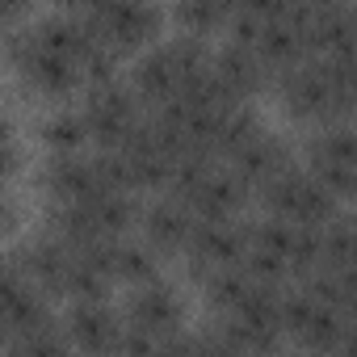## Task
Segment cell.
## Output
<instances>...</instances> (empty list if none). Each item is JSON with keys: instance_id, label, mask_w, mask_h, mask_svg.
Listing matches in <instances>:
<instances>
[{"instance_id": "6da1fadb", "label": "cell", "mask_w": 357, "mask_h": 357, "mask_svg": "<svg viewBox=\"0 0 357 357\" xmlns=\"http://www.w3.org/2000/svg\"><path fill=\"white\" fill-rule=\"evenodd\" d=\"M278 97L286 114L298 122H349L353 101H357V80H353V55H307L303 63L286 68L273 76Z\"/></svg>"}, {"instance_id": "7a4b0ae2", "label": "cell", "mask_w": 357, "mask_h": 357, "mask_svg": "<svg viewBox=\"0 0 357 357\" xmlns=\"http://www.w3.org/2000/svg\"><path fill=\"white\" fill-rule=\"evenodd\" d=\"M0 55H5V63L43 97H72L76 89H84V76H80L76 59L47 51L34 30H13L9 26V34L0 38Z\"/></svg>"}, {"instance_id": "3957f363", "label": "cell", "mask_w": 357, "mask_h": 357, "mask_svg": "<svg viewBox=\"0 0 357 357\" xmlns=\"http://www.w3.org/2000/svg\"><path fill=\"white\" fill-rule=\"evenodd\" d=\"M257 194L269 215L286 223H303V227H324L332 215H340V198L328 194L307 168H294V164H286L265 185H257Z\"/></svg>"}, {"instance_id": "277c9868", "label": "cell", "mask_w": 357, "mask_h": 357, "mask_svg": "<svg viewBox=\"0 0 357 357\" xmlns=\"http://www.w3.org/2000/svg\"><path fill=\"white\" fill-rule=\"evenodd\" d=\"M307 172L340 202L353 198V190H357V139H353L349 122H319V130L307 143Z\"/></svg>"}, {"instance_id": "5b68a950", "label": "cell", "mask_w": 357, "mask_h": 357, "mask_svg": "<svg viewBox=\"0 0 357 357\" xmlns=\"http://www.w3.org/2000/svg\"><path fill=\"white\" fill-rule=\"evenodd\" d=\"M80 114L89 122V143H97L101 151H109V147H122L126 143V135L139 126V118L147 109L139 105V97L130 93V84H122L114 76V80L89 84V101H84Z\"/></svg>"}, {"instance_id": "8992f818", "label": "cell", "mask_w": 357, "mask_h": 357, "mask_svg": "<svg viewBox=\"0 0 357 357\" xmlns=\"http://www.w3.org/2000/svg\"><path fill=\"white\" fill-rule=\"evenodd\" d=\"M84 22L118 55L139 51V47H147L160 34V9H155V0H101Z\"/></svg>"}, {"instance_id": "52a82bcc", "label": "cell", "mask_w": 357, "mask_h": 357, "mask_svg": "<svg viewBox=\"0 0 357 357\" xmlns=\"http://www.w3.org/2000/svg\"><path fill=\"white\" fill-rule=\"evenodd\" d=\"M51 324V307L43 298V290L26 278V269L17 261L0 265V336H9V344L34 328Z\"/></svg>"}, {"instance_id": "ba28073f", "label": "cell", "mask_w": 357, "mask_h": 357, "mask_svg": "<svg viewBox=\"0 0 357 357\" xmlns=\"http://www.w3.org/2000/svg\"><path fill=\"white\" fill-rule=\"evenodd\" d=\"M185 269L194 278H206L211 269H223V265H240L244 257V227L236 219H198L185 248Z\"/></svg>"}, {"instance_id": "9c48e42d", "label": "cell", "mask_w": 357, "mask_h": 357, "mask_svg": "<svg viewBox=\"0 0 357 357\" xmlns=\"http://www.w3.org/2000/svg\"><path fill=\"white\" fill-rule=\"evenodd\" d=\"M181 319H185L181 298H176V290L164 286L160 278L139 282L135 294H130V303H126V324L139 328L143 336H151L155 344H160L164 336H172V332H181Z\"/></svg>"}, {"instance_id": "30bf717a", "label": "cell", "mask_w": 357, "mask_h": 357, "mask_svg": "<svg viewBox=\"0 0 357 357\" xmlns=\"http://www.w3.org/2000/svg\"><path fill=\"white\" fill-rule=\"evenodd\" d=\"M194 223H198V215L181 198H172V194H164L160 202H151L147 211H139V231H143V240L160 257H181Z\"/></svg>"}, {"instance_id": "8fae6325", "label": "cell", "mask_w": 357, "mask_h": 357, "mask_svg": "<svg viewBox=\"0 0 357 357\" xmlns=\"http://www.w3.org/2000/svg\"><path fill=\"white\" fill-rule=\"evenodd\" d=\"M248 185L240 181V176L223 164H211L206 172H202V181L190 190V198H185V206L198 215V219H236L244 206H248Z\"/></svg>"}, {"instance_id": "7c38bea8", "label": "cell", "mask_w": 357, "mask_h": 357, "mask_svg": "<svg viewBox=\"0 0 357 357\" xmlns=\"http://www.w3.org/2000/svg\"><path fill=\"white\" fill-rule=\"evenodd\" d=\"M211 72L219 76V84H223L236 101H252V97L265 93V84H269V72H265V63L257 59V51H252L248 43H231V38H227L223 51H211Z\"/></svg>"}, {"instance_id": "4fadbf2b", "label": "cell", "mask_w": 357, "mask_h": 357, "mask_svg": "<svg viewBox=\"0 0 357 357\" xmlns=\"http://www.w3.org/2000/svg\"><path fill=\"white\" fill-rule=\"evenodd\" d=\"M118 332H122V319L109 311L105 298H76L72 311H68V319H63V336H68V344H76V349H93V353L114 349Z\"/></svg>"}, {"instance_id": "5bb4252c", "label": "cell", "mask_w": 357, "mask_h": 357, "mask_svg": "<svg viewBox=\"0 0 357 357\" xmlns=\"http://www.w3.org/2000/svg\"><path fill=\"white\" fill-rule=\"evenodd\" d=\"M43 190H47L51 202H89L93 194H101L93 155H84V151L51 155L47 168H43Z\"/></svg>"}, {"instance_id": "9a60e30c", "label": "cell", "mask_w": 357, "mask_h": 357, "mask_svg": "<svg viewBox=\"0 0 357 357\" xmlns=\"http://www.w3.org/2000/svg\"><path fill=\"white\" fill-rule=\"evenodd\" d=\"M290 164V147L278 139V135H269L265 126L236 151V155H227V168L240 176V181L248 185V190H257V185H265L273 172H282Z\"/></svg>"}, {"instance_id": "2e32d148", "label": "cell", "mask_w": 357, "mask_h": 357, "mask_svg": "<svg viewBox=\"0 0 357 357\" xmlns=\"http://www.w3.org/2000/svg\"><path fill=\"white\" fill-rule=\"evenodd\" d=\"M252 51H257V59L265 63L269 84H273V76H282L286 68H294V63L307 59L303 30H298L290 17H273V22H265L261 34H257V43H252Z\"/></svg>"}, {"instance_id": "e0dca14e", "label": "cell", "mask_w": 357, "mask_h": 357, "mask_svg": "<svg viewBox=\"0 0 357 357\" xmlns=\"http://www.w3.org/2000/svg\"><path fill=\"white\" fill-rule=\"evenodd\" d=\"M68 257H72V248L47 231V236L30 240V244L17 252V265L26 269V278H30L38 290L55 294V290H59V278H63V269H68Z\"/></svg>"}, {"instance_id": "ac0fdd59", "label": "cell", "mask_w": 357, "mask_h": 357, "mask_svg": "<svg viewBox=\"0 0 357 357\" xmlns=\"http://www.w3.org/2000/svg\"><path fill=\"white\" fill-rule=\"evenodd\" d=\"M176 68H172V59L164 55V47H155V51H147L139 63H135V72H130V93L139 97V105L143 109H155V105H164L172 93H176Z\"/></svg>"}, {"instance_id": "d6986e66", "label": "cell", "mask_w": 357, "mask_h": 357, "mask_svg": "<svg viewBox=\"0 0 357 357\" xmlns=\"http://www.w3.org/2000/svg\"><path fill=\"white\" fill-rule=\"evenodd\" d=\"M109 273L114 282H126V286H139V282H151L160 278V252L139 236H114L109 240Z\"/></svg>"}, {"instance_id": "ffe728a7", "label": "cell", "mask_w": 357, "mask_h": 357, "mask_svg": "<svg viewBox=\"0 0 357 357\" xmlns=\"http://www.w3.org/2000/svg\"><path fill=\"white\" fill-rule=\"evenodd\" d=\"M47 231H51L55 240H63L68 248H84L89 240H101V236H105L84 202H55V211H51V219H47Z\"/></svg>"}, {"instance_id": "44dd1931", "label": "cell", "mask_w": 357, "mask_h": 357, "mask_svg": "<svg viewBox=\"0 0 357 357\" xmlns=\"http://www.w3.org/2000/svg\"><path fill=\"white\" fill-rule=\"evenodd\" d=\"M43 143L51 147V155H72L89 147V122L80 109H59L43 118Z\"/></svg>"}, {"instance_id": "7402d4cb", "label": "cell", "mask_w": 357, "mask_h": 357, "mask_svg": "<svg viewBox=\"0 0 357 357\" xmlns=\"http://www.w3.org/2000/svg\"><path fill=\"white\" fill-rule=\"evenodd\" d=\"M84 206L93 211V219H97V227H101L105 236H126V231L139 223V206H135V198L122 194V190H101V194H93Z\"/></svg>"}, {"instance_id": "603a6c76", "label": "cell", "mask_w": 357, "mask_h": 357, "mask_svg": "<svg viewBox=\"0 0 357 357\" xmlns=\"http://www.w3.org/2000/svg\"><path fill=\"white\" fill-rule=\"evenodd\" d=\"M261 130V118L248 109V101H240V105H231L223 118H219V130H215V143H211V155L215 160H227V155H236L252 135Z\"/></svg>"}, {"instance_id": "cb8c5ba5", "label": "cell", "mask_w": 357, "mask_h": 357, "mask_svg": "<svg viewBox=\"0 0 357 357\" xmlns=\"http://www.w3.org/2000/svg\"><path fill=\"white\" fill-rule=\"evenodd\" d=\"M202 282V294H206V303L219 311V315H227L257 282L244 273V265H223V269H211L206 278H198Z\"/></svg>"}, {"instance_id": "d4e9b609", "label": "cell", "mask_w": 357, "mask_h": 357, "mask_svg": "<svg viewBox=\"0 0 357 357\" xmlns=\"http://www.w3.org/2000/svg\"><path fill=\"white\" fill-rule=\"evenodd\" d=\"M227 17H231V0H176V22L185 34L211 38L227 26Z\"/></svg>"}, {"instance_id": "484cf974", "label": "cell", "mask_w": 357, "mask_h": 357, "mask_svg": "<svg viewBox=\"0 0 357 357\" xmlns=\"http://www.w3.org/2000/svg\"><path fill=\"white\" fill-rule=\"evenodd\" d=\"M319 269H353V223L344 215L319 227Z\"/></svg>"}, {"instance_id": "4316f807", "label": "cell", "mask_w": 357, "mask_h": 357, "mask_svg": "<svg viewBox=\"0 0 357 357\" xmlns=\"http://www.w3.org/2000/svg\"><path fill=\"white\" fill-rule=\"evenodd\" d=\"M286 269L290 278H307L319 269V227H303L294 223V236H290V252H286Z\"/></svg>"}, {"instance_id": "83f0119b", "label": "cell", "mask_w": 357, "mask_h": 357, "mask_svg": "<svg viewBox=\"0 0 357 357\" xmlns=\"http://www.w3.org/2000/svg\"><path fill=\"white\" fill-rule=\"evenodd\" d=\"M17 172V139L13 130L0 122V181H9V176Z\"/></svg>"}, {"instance_id": "f1b7e54d", "label": "cell", "mask_w": 357, "mask_h": 357, "mask_svg": "<svg viewBox=\"0 0 357 357\" xmlns=\"http://www.w3.org/2000/svg\"><path fill=\"white\" fill-rule=\"evenodd\" d=\"M30 5H34V0H0V26H17L26 13H30Z\"/></svg>"}, {"instance_id": "f546056e", "label": "cell", "mask_w": 357, "mask_h": 357, "mask_svg": "<svg viewBox=\"0 0 357 357\" xmlns=\"http://www.w3.org/2000/svg\"><path fill=\"white\" fill-rule=\"evenodd\" d=\"M55 5H59L63 13H72V17H89V13L101 5V0H55Z\"/></svg>"}, {"instance_id": "4dcf8cb0", "label": "cell", "mask_w": 357, "mask_h": 357, "mask_svg": "<svg viewBox=\"0 0 357 357\" xmlns=\"http://www.w3.org/2000/svg\"><path fill=\"white\" fill-rule=\"evenodd\" d=\"M9 227H13V206L5 202V194H0V236H5Z\"/></svg>"}, {"instance_id": "1f68e13d", "label": "cell", "mask_w": 357, "mask_h": 357, "mask_svg": "<svg viewBox=\"0 0 357 357\" xmlns=\"http://www.w3.org/2000/svg\"><path fill=\"white\" fill-rule=\"evenodd\" d=\"M307 9H332V5H349V0H303Z\"/></svg>"}]
</instances>
